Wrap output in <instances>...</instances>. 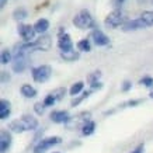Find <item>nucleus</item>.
<instances>
[{
	"label": "nucleus",
	"mask_w": 153,
	"mask_h": 153,
	"mask_svg": "<svg viewBox=\"0 0 153 153\" xmlns=\"http://www.w3.org/2000/svg\"><path fill=\"white\" fill-rule=\"evenodd\" d=\"M38 128V120L34 118L33 115H24L20 120H14L9 124V129L16 132V134H21L25 131H35Z\"/></svg>",
	"instance_id": "f257e3e1"
},
{
	"label": "nucleus",
	"mask_w": 153,
	"mask_h": 153,
	"mask_svg": "<svg viewBox=\"0 0 153 153\" xmlns=\"http://www.w3.org/2000/svg\"><path fill=\"white\" fill-rule=\"evenodd\" d=\"M27 52H28V49L24 47V44L16 45L13 62H11V68H13V70L16 73H23L24 70H25V68H27V63H28Z\"/></svg>",
	"instance_id": "f03ea898"
},
{
	"label": "nucleus",
	"mask_w": 153,
	"mask_h": 153,
	"mask_svg": "<svg viewBox=\"0 0 153 153\" xmlns=\"http://www.w3.org/2000/svg\"><path fill=\"white\" fill-rule=\"evenodd\" d=\"M73 25L80 30H90L96 28V20L88 10L83 9L73 17Z\"/></svg>",
	"instance_id": "7ed1b4c3"
},
{
	"label": "nucleus",
	"mask_w": 153,
	"mask_h": 153,
	"mask_svg": "<svg viewBox=\"0 0 153 153\" xmlns=\"http://www.w3.org/2000/svg\"><path fill=\"white\" fill-rule=\"evenodd\" d=\"M125 23H126V19H125V16H124V13L121 11V9H114L105 17V20H104V25L107 28L122 27Z\"/></svg>",
	"instance_id": "20e7f679"
},
{
	"label": "nucleus",
	"mask_w": 153,
	"mask_h": 153,
	"mask_svg": "<svg viewBox=\"0 0 153 153\" xmlns=\"http://www.w3.org/2000/svg\"><path fill=\"white\" fill-rule=\"evenodd\" d=\"M31 73H33L34 82L45 83L52 76V68L49 65H41V66H37V68H33Z\"/></svg>",
	"instance_id": "39448f33"
},
{
	"label": "nucleus",
	"mask_w": 153,
	"mask_h": 153,
	"mask_svg": "<svg viewBox=\"0 0 153 153\" xmlns=\"http://www.w3.org/2000/svg\"><path fill=\"white\" fill-rule=\"evenodd\" d=\"M62 142V138L59 136H49V138H44L35 145L34 153H45L48 149H51L55 145H59Z\"/></svg>",
	"instance_id": "423d86ee"
},
{
	"label": "nucleus",
	"mask_w": 153,
	"mask_h": 153,
	"mask_svg": "<svg viewBox=\"0 0 153 153\" xmlns=\"http://www.w3.org/2000/svg\"><path fill=\"white\" fill-rule=\"evenodd\" d=\"M19 34L20 37L23 38L24 42H33L34 37H35V28L34 25H30V24H20L19 25Z\"/></svg>",
	"instance_id": "0eeeda50"
},
{
	"label": "nucleus",
	"mask_w": 153,
	"mask_h": 153,
	"mask_svg": "<svg viewBox=\"0 0 153 153\" xmlns=\"http://www.w3.org/2000/svg\"><path fill=\"white\" fill-rule=\"evenodd\" d=\"M33 47H34V49H38V51H44V52L49 51L52 47L51 37H49L48 34H44V35H41L38 39H35V41L33 42Z\"/></svg>",
	"instance_id": "6e6552de"
},
{
	"label": "nucleus",
	"mask_w": 153,
	"mask_h": 153,
	"mask_svg": "<svg viewBox=\"0 0 153 153\" xmlns=\"http://www.w3.org/2000/svg\"><path fill=\"white\" fill-rule=\"evenodd\" d=\"M91 39H93V42L97 47H105V45L110 44V38L107 37L101 30H98V28H94L91 31Z\"/></svg>",
	"instance_id": "1a4fd4ad"
},
{
	"label": "nucleus",
	"mask_w": 153,
	"mask_h": 153,
	"mask_svg": "<svg viewBox=\"0 0 153 153\" xmlns=\"http://www.w3.org/2000/svg\"><path fill=\"white\" fill-rule=\"evenodd\" d=\"M142 28H148V25L143 23V20L138 17L135 20H128L124 25H122V30L124 31H136V30H142Z\"/></svg>",
	"instance_id": "9d476101"
},
{
	"label": "nucleus",
	"mask_w": 153,
	"mask_h": 153,
	"mask_svg": "<svg viewBox=\"0 0 153 153\" xmlns=\"http://www.w3.org/2000/svg\"><path fill=\"white\" fill-rule=\"evenodd\" d=\"M11 142H13V138H11L10 132L6 129H1V132H0V152L7 153V150L11 146Z\"/></svg>",
	"instance_id": "9b49d317"
},
{
	"label": "nucleus",
	"mask_w": 153,
	"mask_h": 153,
	"mask_svg": "<svg viewBox=\"0 0 153 153\" xmlns=\"http://www.w3.org/2000/svg\"><path fill=\"white\" fill-rule=\"evenodd\" d=\"M58 47H59L60 52H68L73 49V42L70 39L69 34H59V41H58Z\"/></svg>",
	"instance_id": "f8f14e48"
},
{
	"label": "nucleus",
	"mask_w": 153,
	"mask_h": 153,
	"mask_svg": "<svg viewBox=\"0 0 153 153\" xmlns=\"http://www.w3.org/2000/svg\"><path fill=\"white\" fill-rule=\"evenodd\" d=\"M51 121L55 124H68L72 121L68 111H52L51 112Z\"/></svg>",
	"instance_id": "ddd939ff"
},
{
	"label": "nucleus",
	"mask_w": 153,
	"mask_h": 153,
	"mask_svg": "<svg viewBox=\"0 0 153 153\" xmlns=\"http://www.w3.org/2000/svg\"><path fill=\"white\" fill-rule=\"evenodd\" d=\"M34 28H35V33L42 35V34H45L48 31V28H49V21H48L47 19H39L35 21Z\"/></svg>",
	"instance_id": "4468645a"
},
{
	"label": "nucleus",
	"mask_w": 153,
	"mask_h": 153,
	"mask_svg": "<svg viewBox=\"0 0 153 153\" xmlns=\"http://www.w3.org/2000/svg\"><path fill=\"white\" fill-rule=\"evenodd\" d=\"M10 112H11V110H10V101H7V100H1L0 101V118L1 120H7L10 115Z\"/></svg>",
	"instance_id": "2eb2a0df"
},
{
	"label": "nucleus",
	"mask_w": 153,
	"mask_h": 153,
	"mask_svg": "<svg viewBox=\"0 0 153 153\" xmlns=\"http://www.w3.org/2000/svg\"><path fill=\"white\" fill-rule=\"evenodd\" d=\"M20 91L23 94L25 98H34L37 96V90L31 86V84H23L21 88H20Z\"/></svg>",
	"instance_id": "dca6fc26"
},
{
	"label": "nucleus",
	"mask_w": 153,
	"mask_h": 153,
	"mask_svg": "<svg viewBox=\"0 0 153 153\" xmlns=\"http://www.w3.org/2000/svg\"><path fill=\"white\" fill-rule=\"evenodd\" d=\"M94 131H96V122L91 120H88L87 122H84L83 125H82V134L84 136H90V135L94 134Z\"/></svg>",
	"instance_id": "f3484780"
},
{
	"label": "nucleus",
	"mask_w": 153,
	"mask_h": 153,
	"mask_svg": "<svg viewBox=\"0 0 153 153\" xmlns=\"http://www.w3.org/2000/svg\"><path fill=\"white\" fill-rule=\"evenodd\" d=\"M79 51H68V52H60V58L63 60H66V62H74V60L79 59Z\"/></svg>",
	"instance_id": "a211bd4d"
},
{
	"label": "nucleus",
	"mask_w": 153,
	"mask_h": 153,
	"mask_svg": "<svg viewBox=\"0 0 153 153\" xmlns=\"http://www.w3.org/2000/svg\"><path fill=\"white\" fill-rule=\"evenodd\" d=\"M139 17L143 20V23L148 25V28L153 25V10H148V11H143V13L140 14Z\"/></svg>",
	"instance_id": "6ab92c4d"
},
{
	"label": "nucleus",
	"mask_w": 153,
	"mask_h": 153,
	"mask_svg": "<svg viewBox=\"0 0 153 153\" xmlns=\"http://www.w3.org/2000/svg\"><path fill=\"white\" fill-rule=\"evenodd\" d=\"M83 87H84L83 82H77V83L72 84V87H70V90H69V94L72 96V97H76L79 93H82V91H83Z\"/></svg>",
	"instance_id": "aec40b11"
},
{
	"label": "nucleus",
	"mask_w": 153,
	"mask_h": 153,
	"mask_svg": "<svg viewBox=\"0 0 153 153\" xmlns=\"http://www.w3.org/2000/svg\"><path fill=\"white\" fill-rule=\"evenodd\" d=\"M28 16L27 10L24 9V7H19V9H16L13 11V19L17 20V21H21V20H24L25 17Z\"/></svg>",
	"instance_id": "412c9836"
},
{
	"label": "nucleus",
	"mask_w": 153,
	"mask_h": 153,
	"mask_svg": "<svg viewBox=\"0 0 153 153\" xmlns=\"http://www.w3.org/2000/svg\"><path fill=\"white\" fill-rule=\"evenodd\" d=\"M77 49L82 52H90L91 51V44H90V41H88L87 38L82 39V41L77 42Z\"/></svg>",
	"instance_id": "4be33fe9"
},
{
	"label": "nucleus",
	"mask_w": 153,
	"mask_h": 153,
	"mask_svg": "<svg viewBox=\"0 0 153 153\" xmlns=\"http://www.w3.org/2000/svg\"><path fill=\"white\" fill-rule=\"evenodd\" d=\"M0 62H1V65H7L9 62H13V56H11V52H10L9 49H3V51H1Z\"/></svg>",
	"instance_id": "5701e85b"
},
{
	"label": "nucleus",
	"mask_w": 153,
	"mask_h": 153,
	"mask_svg": "<svg viewBox=\"0 0 153 153\" xmlns=\"http://www.w3.org/2000/svg\"><path fill=\"white\" fill-rule=\"evenodd\" d=\"M91 91H93V90H88V91H83V93H82V96H79L77 98H73V100H72V102H70V105H72V107L79 105L80 102L83 101V100H86V98H87L88 96L91 94Z\"/></svg>",
	"instance_id": "b1692460"
},
{
	"label": "nucleus",
	"mask_w": 153,
	"mask_h": 153,
	"mask_svg": "<svg viewBox=\"0 0 153 153\" xmlns=\"http://www.w3.org/2000/svg\"><path fill=\"white\" fill-rule=\"evenodd\" d=\"M52 96V97L55 98L56 101H59V100H62V98H63V96H65L66 94V88L65 87H59V88H55V90H53V91H51V93H49Z\"/></svg>",
	"instance_id": "393cba45"
},
{
	"label": "nucleus",
	"mask_w": 153,
	"mask_h": 153,
	"mask_svg": "<svg viewBox=\"0 0 153 153\" xmlns=\"http://www.w3.org/2000/svg\"><path fill=\"white\" fill-rule=\"evenodd\" d=\"M100 77H101V72H100V70H96V72H93V73H90L87 76V82L90 84H94V83H97Z\"/></svg>",
	"instance_id": "a878e982"
},
{
	"label": "nucleus",
	"mask_w": 153,
	"mask_h": 153,
	"mask_svg": "<svg viewBox=\"0 0 153 153\" xmlns=\"http://www.w3.org/2000/svg\"><path fill=\"white\" fill-rule=\"evenodd\" d=\"M139 84H143V86H146V87L152 88L153 87V77H150V76H145V77H142V79L139 80Z\"/></svg>",
	"instance_id": "bb28decb"
},
{
	"label": "nucleus",
	"mask_w": 153,
	"mask_h": 153,
	"mask_svg": "<svg viewBox=\"0 0 153 153\" xmlns=\"http://www.w3.org/2000/svg\"><path fill=\"white\" fill-rule=\"evenodd\" d=\"M34 111L37 112L38 115H42V114H44V112H45V104H44V102H35V104H34Z\"/></svg>",
	"instance_id": "cd10ccee"
},
{
	"label": "nucleus",
	"mask_w": 153,
	"mask_h": 153,
	"mask_svg": "<svg viewBox=\"0 0 153 153\" xmlns=\"http://www.w3.org/2000/svg\"><path fill=\"white\" fill-rule=\"evenodd\" d=\"M42 102L45 104V107H52V105H53V104H55V102H56V100H55V98H53V97H52L51 94H48L47 97H45V100H44V101H42Z\"/></svg>",
	"instance_id": "c85d7f7f"
},
{
	"label": "nucleus",
	"mask_w": 153,
	"mask_h": 153,
	"mask_svg": "<svg viewBox=\"0 0 153 153\" xmlns=\"http://www.w3.org/2000/svg\"><path fill=\"white\" fill-rule=\"evenodd\" d=\"M125 3V0H111V4L114 6V9H121V6Z\"/></svg>",
	"instance_id": "c756f323"
},
{
	"label": "nucleus",
	"mask_w": 153,
	"mask_h": 153,
	"mask_svg": "<svg viewBox=\"0 0 153 153\" xmlns=\"http://www.w3.org/2000/svg\"><path fill=\"white\" fill-rule=\"evenodd\" d=\"M131 87H132V83L128 82V80H125L122 83V91H128V90H131Z\"/></svg>",
	"instance_id": "7c9ffc66"
},
{
	"label": "nucleus",
	"mask_w": 153,
	"mask_h": 153,
	"mask_svg": "<svg viewBox=\"0 0 153 153\" xmlns=\"http://www.w3.org/2000/svg\"><path fill=\"white\" fill-rule=\"evenodd\" d=\"M7 80H10V74H7V72L1 70V83H6Z\"/></svg>",
	"instance_id": "2f4dec72"
},
{
	"label": "nucleus",
	"mask_w": 153,
	"mask_h": 153,
	"mask_svg": "<svg viewBox=\"0 0 153 153\" xmlns=\"http://www.w3.org/2000/svg\"><path fill=\"white\" fill-rule=\"evenodd\" d=\"M143 150H145V145L140 143L139 146H136V149H135L134 152H131V153H143Z\"/></svg>",
	"instance_id": "473e14b6"
},
{
	"label": "nucleus",
	"mask_w": 153,
	"mask_h": 153,
	"mask_svg": "<svg viewBox=\"0 0 153 153\" xmlns=\"http://www.w3.org/2000/svg\"><path fill=\"white\" fill-rule=\"evenodd\" d=\"M101 87H102V83H100V82L91 84V90H97V88H101Z\"/></svg>",
	"instance_id": "72a5a7b5"
},
{
	"label": "nucleus",
	"mask_w": 153,
	"mask_h": 153,
	"mask_svg": "<svg viewBox=\"0 0 153 153\" xmlns=\"http://www.w3.org/2000/svg\"><path fill=\"white\" fill-rule=\"evenodd\" d=\"M6 4H7V0H0V7H1V9H3Z\"/></svg>",
	"instance_id": "f704fd0d"
},
{
	"label": "nucleus",
	"mask_w": 153,
	"mask_h": 153,
	"mask_svg": "<svg viewBox=\"0 0 153 153\" xmlns=\"http://www.w3.org/2000/svg\"><path fill=\"white\" fill-rule=\"evenodd\" d=\"M150 98H153V91H152V93H150Z\"/></svg>",
	"instance_id": "c9c22d12"
},
{
	"label": "nucleus",
	"mask_w": 153,
	"mask_h": 153,
	"mask_svg": "<svg viewBox=\"0 0 153 153\" xmlns=\"http://www.w3.org/2000/svg\"><path fill=\"white\" fill-rule=\"evenodd\" d=\"M53 153H59V152H53Z\"/></svg>",
	"instance_id": "e433bc0d"
},
{
	"label": "nucleus",
	"mask_w": 153,
	"mask_h": 153,
	"mask_svg": "<svg viewBox=\"0 0 153 153\" xmlns=\"http://www.w3.org/2000/svg\"><path fill=\"white\" fill-rule=\"evenodd\" d=\"M152 1H153V0H152Z\"/></svg>",
	"instance_id": "4c0bfd02"
}]
</instances>
